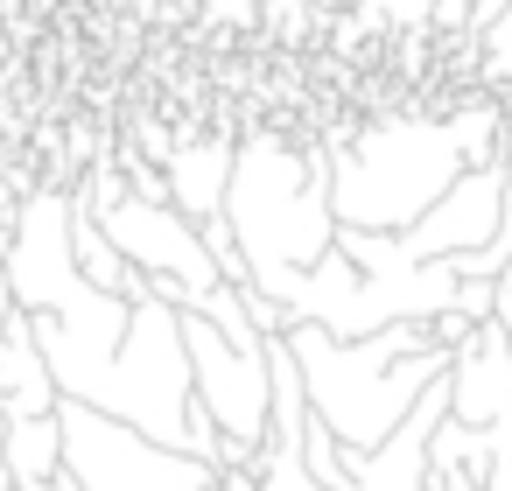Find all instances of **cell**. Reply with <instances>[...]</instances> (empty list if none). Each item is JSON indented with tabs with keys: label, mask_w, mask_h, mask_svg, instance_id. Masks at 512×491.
I'll use <instances>...</instances> for the list:
<instances>
[{
	"label": "cell",
	"mask_w": 512,
	"mask_h": 491,
	"mask_svg": "<svg viewBox=\"0 0 512 491\" xmlns=\"http://www.w3.org/2000/svg\"><path fill=\"white\" fill-rule=\"evenodd\" d=\"M183 344H190V372H197V400L211 407V421L225 428V463H253L260 442L274 435V379H267V351H239L218 337V323L204 309H183Z\"/></svg>",
	"instance_id": "obj_5"
},
{
	"label": "cell",
	"mask_w": 512,
	"mask_h": 491,
	"mask_svg": "<svg viewBox=\"0 0 512 491\" xmlns=\"http://www.w3.org/2000/svg\"><path fill=\"white\" fill-rule=\"evenodd\" d=\"M22 491H57V484H22Z\"/></svg>",
	"instance_id": "obj_23"
},
{
	"label": "cell",
	"mask_w": 512,
	"mask_h": 491,
	"mask_svg": "<svg viewBox=\"0 0 512 491\" xmlns=\"http://www.w3.org/2000/svg\"><path fill=\"white\" fill-rule=\"evenodd\" d=\"M260 8H267V0H260Z\"/></svg>",
	"instance_id": "obj_25"
},
{
	"label": "cell",
	"mask_w": 512,
	"mask_h": 491,
	"mask_svg": "<svg viewBox=\"0 0 512 491\" xmlns=\"http://www.w3.org/2000/svg\"><path fill=\"white\" fill-rule=\"evenodd\" d=\"M428 484H435V491H491V484H484L477 470H463V463H456V470H428Z\"/></svg>",
	"instance_id": "obj_17"
},
{
	"label": "cell",
	"mask_w": 512,
	"mask_h": 491,
	"mask_svg": "<svg viewBox=\"0 0 512 491\" xmlns=\"http://www.w3.org/2000/svg\"><path fill=\"white\" fill-rule=\"evenodd\" d=\"M232 169H239V134H225V127H211V120H176L169 183H176V211H183L190 225L225 218Z\"/></svg>",
	"instance_id": "obj_8"
},
{
	"label": "cell",
	"mask_w": 512,
	"mask_h": 491,
	"mask_svg": "<svg viewBox=\"0 0 512 491\" xmlns=\"http://www.w3.org/2000/svg\"><path fill=\"white\" fill-rule=\"evenodd\" d=\"M57 491H85V484H78V477H71V470H64V477H57Z\"/></svg>",
	"instance_id": "obj_21"
},
{
	"label": "cell",
	"mask_w": 512,
	"mask_h": 491,
	"mask_svg": "<svg viewBox=\"0 0 512 491\" xmlns=\"http://www.w3.org/2000/svg\"><path fill=\"white\" fill-rule=\"evenodd\" d=\"M99 225H106V239L127 253V267H141V274H176V281H190L197 295H211L225 274H218V260H211V246H204V232L176 211V204H148V197H120L113 211H99Z\"/></svg>",
	"instance_id": "obj_6"
},
{
	"label": "cell",
	"mask_w": 512,
	"mask_h": 491,
	"mask_svg": "<svg viewBox=\"0 0 512 491\" xmlns=\"http://www.w3.org/2000/svg\"><path fill=\"white\" fill-rule=\"evenodd\" d=\"M204 316L218 323L225 344H239V351H267V337H260V323H253V309H246V288L218 281V288L204 295Z\"/></svg>",
	"instance_id": "obj_14"
},
{
	"label": "cell",
	"mask_w": 512,
	"mask_h": 491,
	"mask_svg": "<svg viewBox=\"0 0 512 491\" xmlns=\"http://www.w3.org/2000/svg\"><path fill=\"white\" fill-rule=\"evenodd\" d=\"M8 456H15V484H57L64 477V414H15Z\"/></svg>",
	"instance_id": "obj_12"
},
{
	"label": "cell",
	"mask_w": 512,
	"mask_h": 491,
	"mask_svg": "<svg viewBox=\"0 0 512 491\" xmlns=\"http://www.w3.org/2000/svg\"><path fill=\"white\" fill-rule=\"evenodd\" d=\"M218 491H260V470L253 463H232V470H218Z\"/></svg>",
	"instance_id": "obj_19"
},
{
	"label": "cell",
	"mask_w": 512,
	"mask_h": 491,
	"mask_svg": "<svg viewBox=\"0 0 512 491\" xmlns=\"http://www.w3.org/2000/svg\"><path fill=\"white\" fill-rule=\"evenodd\" d=\"M225 218L239 232V253L253 267V288L274 302H295L302 274L337 246V211H330V148L309 134L281 127H246L239 134V169Z\"/></svg>",
	"instance_id": "obj_1"
},
{
	"label": "cell",
	"mask_w": 512,
	"mask_h": 491,
	"mask_svg": "<svg viewBox=\"0 0 512 491\" xmlns=\"http://www.w3.org/2000/svg\"><path fill=\"white\" fill-rule=\"evenodd\" d=\"M463 169L470 148L456 113H379L344 148H330V211L351 232H407L449 197Z\"/></svg>",
	"instance_id": "obj_3"
},
{
	"label": "cell",
	"mask_w": 512,
	"mask_h": 491,
	"mask_svg": "<svg viewBox=\"0 0 512 491\" xmlns=\"http://www.w3.org/2000/svg\"><path fill=\"white\" fill-rule=\"evenodd\" d=\"M449 414L463 428H491L512 414V330L491 316L449 365Z\"/></svg>",
	"instance_id": "obj_10"
},
{
	"label": "cell",
	"mask_w": 512,
	"mask_h": 491,
	"mask_svg": "<svg viewBox=\"0 0 512 491\" xmlns=\"http://www.w3.org/2000/svg\"><path fill=\"white\" fill-rule=\"evenodd\" d=\"M204 491H218V477H211V484H204Z\"/></svg>",
	"instance_id": "obj_24"
},
{
	"label": "cell",
	"mask_w": 512,
	"mask_h": 491,
	"mask_svg": "<svg viewBox=\"0 0 512 491\" xmlns=\"http://www.w3.org/2000/svg\"><path fill=\"white\" fill-rule=\"evenodd\" d=\"M449 421V379L428 386V400L400 421V435L386 449H344L351 491H435L428 484V435Z\"/></svg>",
	"instance_id": "obj_9"
},
{
	"label": "cell",
	"mask_w": 512,
	"mask_h": 491,
	"mask_svg": "<svg viewBox=\"0 0 512 491\" xmlns=\"http://www.w3.org/2000/svg\"><path fill=\"white\" fill-rule=\"evenodd\" d=\"M470 8L477 0H435V36H470Z\"/></svg>",
	"instance_id": "obj_16"
},
{
	"label": "cell",
	"mask_w": 512,
	"mask_h": 491,
	"mask_svg": "<svg viewBox=\"0 0 512 491\" xmlns=\"http://www.w3.org/2000/svg\"><path fill=\"white\" fill-rule=\"evenodd\" d=\"M498 225H505V162L498 169H463L449 183V197L421 225L400 232V246L414 260H463V253H484L498 239Z\"/></svg>",
	"instance_id": "obj_7"
},
{
	"label": "cell",
	"mask_w": 512,
	"mask_h": 491,
	"mask_svg": "<svg viewBox=\"0 0 512 491\" xmlns=\"http://www.w3.org/2000/svg\"><path fill=\"white\" fill-rule=\"evenodd\" d=\"M64 470L85 484V491H204L218 470L204 456H183L85 400H64Z\"/></svg>",
	"instance_id": "obj_4"
},
{
	"label": "cell",
	"mask_w": 512,
	"mask_h": 491,
	"mask_svg": "<svg viewBox=\"0 0 512 491\" xmlns=\"http://www.w3.org/2000/svg\"><path fill=\"white\" fill-rule=\"evenodd\" d=\"M0 400L8 414H57L64 407V386L43 358V337H36V316L15 309L8 316V358H0Z\"/></svg>",
	"instance_id": "obj_11"
},
{
	"label": "cell",
	"mask_w": 512,
	"mask_h": 491,
	"mask_svg": "<svg viewBox=\"0 0 512 491\" xmlns=\"http://www.w3.org/2000/svg\"><path fill=\"white\" fill-rule=\"evenodd\" d=\"M316 8H323V15H351V8H358V0H316Z\"/></svg>",
	"instance_id": "obj_20"
},
{
	"label": "cell",
	"mask_w": 512,
	"mask_h": 491,
	"mask_svg": "<svg viewBox=\"0 0 512 491\" xmlns=\"http://www.w3.org/2000/svg\"><path fill=\"white\" fill-rule=\"evenodd\" d=\"M8 421H15V414H8V400H0V491H22V484H15V456H8Z\"/></svg>",
	"instance_id": "obj_18"
},
{
	"label": "cell",
	"mask_w": 512,
	"mask_h": 491,
	"mask_svg": "<svg viewBox=\"0 0 512 491\" xmlns=\"http://www.w3.org/2000/svg\"><path fill=\"white\" fill-rule=\"evenodd\" d=\"M351 15L386 43V36H407V29H435V0H358Z\"/></svg>",
	"instance_id": "obj_15"
},
{
	"label": "cell",
	"mask_w": 512,
	"mask_h": 491,
	"mask_svg": "<svg viewBox=\"0 0 512 491\" xmlns=\"http://www.w3.org/2000/svg\"><path fill=\"white\" fill-rule=\"evenodd\" d=\"M78 211V204H71ZM78 260H85V274H92V288H106V295H141V267H127V253L106 239V225L99 218H85L78 211Z\"/></svg>",
	"instance_id": "obj_13"
},
{
	"label": "cell",
	"mask_w": 512,
	"mask_h": 491,
	"mask_svg": "<svg viewBox=\"0 0 512 491\" xmlns=\"http://www.w3.org/2000/svg\"><path fill=\"white\" fill-rule=\"evenodd\" d=\"M0 358H8V323H0Z\"/></svg>",
	"instance_id": "obj_22"
},
{
	"label": "cell",
	"mask_w": 512,
	"mask_h": 491,
	"mask_svg": "<svg viewBox=\"0 0 512 491\" xmlns=\"http://www.w3.org/2000/svg\"><path fill=\"white\" fill-rule=\"evenodd\" d=\"M288 344H295L316 421L344 449H386L400 435V421L428 400V386L449 379V365H456V351H435L428 323H393L358 344L330 337L323 323H295Z\"/></svg>",
	"instance_id": "obj_2"
}]
</instances>
